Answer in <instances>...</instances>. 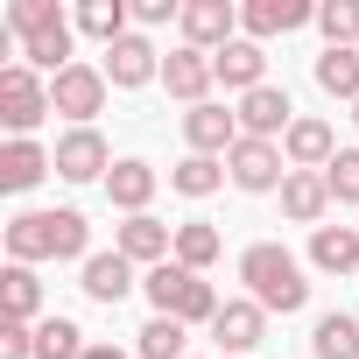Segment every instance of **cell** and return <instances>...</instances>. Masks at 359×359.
Listing matches in <instances>:
<instances>
[{
	"mask_svg": "<svg viewBox=\"0 0 359 359\" xmlns=\"http://www.w3.org/2000/svg\"><path fill=\"white\" fill-rule=\"evenodd\" d=\"M92 247V226H85V212H22L15 226H8V261H22V268H36V261H92L85 254Z\"/></svg>",
	"mask_w": 359,
	"mask_h": 359,
	"instance_id": "cell-1",
	"label": "cell"
},
{
	"mask_svg": "<svg viewBox=\"0 0 359 359\" xmlns=\"http://www.w3.org/2000/svg\"><path fill=\"white\" fill-rule=\"evenodd\" d=\"M240 282H247V296L275 317H289V310H303L310 303V282H303V261L282 247V240H254L247 254H240Z\"/></svg>",
	"mask_w": 359,
	"mask_h": 359,
	"instance_id": "cell-2",
	"label": "cell"
},
{
	"mask_svg": "<svg viewBox=\"0 0 359 359\" xmlns=\"http://www.w3.org/2000/svg\"><path fill=\"white\" fill-rule=\"evenodd\" d=\"M43 113H57L43 71H29V64H0V127H8L15 141H29V134L43 127Z\"/></svg>",
	"mask_w": 359,
	"mask_h": 359,
	"instance_id": "cell-3",
	"label": "cell"
},
{
	"mask_svg": "<svg viewBox=\"0 0 359 359\" xmlns=\"http://www.w3.org/2000/svg\"><path fill=\"white\" fill-rule=\"evenodd\" d=\"M226 176H233L247 198H268V191L289 184V155H282V141H247L240 134V148L226 155Z\"/></svg>",
	"mask_w": 359,
	"mask_h": 359,
	"instance_id": "cell-4",
	"label": "cell"
},
{
	"mask_svg": "<svg viewBox=\"0 0 359 359\" xmlns=\"http://www.w3.org/2000/svg\"><path fill=\"white\" fill-rule=\"evenodd\" d=\"M106 92H113V85H106V64H85V57H78L64 78H50V106H57L71 127H92V113L106 106Z\"/></svg>",
	"mask_w": 359,
	"mask_h": 359,
	"instance_id": "cell-5",
	"label": "cell"
},
{
	"mask_svg": "<svg viewBox=\"0 0 359 359\" xmlns=\"http://www.w3.org/2000/svg\"><path fill=\"white\" fill-rule=\"evenodd\" d=\"M57 176L64 184H106L113 176V148H106V134L99 127H71V134H57Z\"/></svg>",
	"mask_w": 359,
	"mask_h": 359,
	"instance_id": "cell-6",
	"label": "cell"
},
{
	"mask_svg": "<svg viewBox=\"0 0 359 359\" xmlns=\"http://www.w3.org/2000/svg\"><path fill=\"white\" fill-rule=\"evenodd\" d=\"M184 50H205V57H219L226 43H240V8L233 0H184Z\"/></svg>",
	"mask_w": 359,
	"mask_h": 359,
	"instance_id": "cell-7",
	"label": "cell"
},
{
	"mask_svg": "<svg viewBox=\"0 0 359 359\" xmlns=\"http://www.w3.org/2000/svg\"><path fill=\"white\" fill-rule=\"evenodd\" d=\"M212 338H219V359H247L261 338H268V310L254 296H233L219 317H212Z\"/></svg>",
	"mask_w": 359,
	"mask_h": 359,
	"instance_id": "cell-8",
	"label": "cell"
},
{
	"mask_svg": "<svg viewBox=\"0 0 359 359\" xmlns=\"http://www.w3.org/2000/svg\"><path fill=\"white\" fill-rule=\"evenodd\" d=\"M113 247L148 275V268H162V261H176V226H162L155 212H141V219H127L120 233H113Z\"/></svg>",
	"mask_w": 359,
	"mask_h": 359,
	"instance_id": "cell-9",
	"label": "cell"
},
{
	"mask_svg": "<svg viewBox=\"0 0 359 359\" xmlns=\"http://www.w3.org/2000/svg\"><path fill=\"white\" fill-rule=\"evenodd\" d=\"M233 113H240V134H247V141H275V134H289V127H296V106H289V92H282V85L247 92Z\"/></svg>",
	"mask_w": 359,
	"mask_h": 359,
	"instance_id": "cell-10",
	"label": "cell"
},
{
	"mask_svg": "<svg viewBox=\"0 0 359 359\" xmlns=\"http://www.w3.org/2000/svg\"><path fill=\"white\" fill-rule=\"evenodd\" d=\"M184 141H191V155H219V162H226V155L240 148V113H226L219 99H212V106H191V113H184Z\"/></svg>",
	"mask_w": 359,
	"mask_h": 359,
	"instance_id": "cell-11",
	"label": "cell"
},
{
	"mask_svg": "<svg viewBox=\"0 0 359 359\" xmlns=\"http://www.w3.org/2000/svg\"><path fill=\"white\" fill-rule=\"evenodd\" d=\"M162 85H169V99H184V106H212L219 71H212L205 50H169V57H162Z\"/></svg>",
	"mask_w": 359,
	"mask_h": 359,
	"instance_id": "cell-12",
	"label": "cell"
},
{
	"mask_svg": "<svg viewBox=\"0 0 359 359\" xmlns=\"http://www.w3.org/2000/svg\"><path fill=\"white\" fill-rule=\"evenodd\" d=\"M148 78H162V50H155L148 36H120V43L106 50V85H120V92H141Z\"/></svg>",
	"mask_w": 359,
	"mask_h": 359,
	"instance_id": "cell-13",
	"label": "cell"
},
{
	"mask_svg": "<svg viewBox=\"0 0 359 359\" xmlns=\"http://www.w3.org/2000/svg\"><path fill=\"white\" fill-rule=\"evenodd\" d=\"M303 22H317V8H310V0H247V8H240V29H247V43L289 36V29H303Z\"/></svg>",
	"mask_w": 359,
	"mask_h": 359,
	"instance_id": "cell-14",
	"label": "cell"
},
{
	"mask_svg": "<svg viewBox=\"0 0 359 359\" xmlns=\"http://www.w3.org/2000/svg\"><path fill=\"white\" fill-rule=\"evenodd\" d=\"M212 71H219V85H226V92H240V99H247V92H261V85H268V50L240 36V43H226V50L212 57Z\"/></svg>",
	"mask_w": 359,
	"mask_h": 359,
	"instance_id": "cell-15",
	"label": "cell"
},
{
	"mask_svg": "<svg viewBox=\"0 0 359 359\" xmlns=\"http://www.w3.org/2000/svg\"><path fill=\"white\" fill-rule=\"evenodd\" d=\"M282 155H289V169H331V162H338L331 120H296V127L282 134Z\"/></svg>",
	"mask_w": 359,
	"mask_h": 359,
	"instance_id": "cell-16",
	"label": "cell"
},
{
	"mask_svg": "<svg viewBox=\"0 0 359 359\" xmlns=\"http://www.w3.org/2000/svg\"><path fill=\"white\" fill-rule=\"evenodd\" d=\"M106 198H113V212L141 219V212H148V198H155V169H148L141 155H120V162H113V176H106Z\"/></svg>",
	"mask_w": 359,
	"mask_h": 359,
	"instance_id": "cell-17",
	"label": "cell"
},
{
	"mask_svg": "<svg viewBox=\"0 0 359 359\" xmlns=\"http://www.w3.org/2000/svg\"><path fill=\"white\" fill-rule=\"evenodd\" d=\"M282 212L296 219V226H324V212H331V191H324V169H289V184H282Z\"/></svg>",
	"mask_w": 359,
	"mask_h": 359,
	"instance_id": "cell-18",
	"label": "cell"
},
{
	"mask_svg": "<svg viewBox=\"0 0 359 359\" xmlns=\"http://www.w3.org/2000/svg\"><path fill=\"white\" fill-rule=\"evenodd\" d=\"M78 289L92 296V303H120L127 289H134V261L113 247V254H92L85 268H78Z\"/></svg>",
	"mask_w": 359,
	"mask_h": 359,
	"instance_id": "cell-19",
	"label": "cell"
},
{
	"mask_svg": "<svg viewBox=\"0 0 359 359\" xmlns=\"http://www.w3.org/2000/svg\"><path fill=\"white\" fill-rule=\"evenodd\" d=\"M50 169H57L50 148H36V141H8V148H0V191H36Z\"/></svg>",
	"mask_w": 359,
	"mask_h": 359,
	"instance_id": "cell-20",
	"label": "cell"
},
{
	"mask_svg": "<svg viewBox=\"0 0 359 359\" xmlns=\"http://www.w3.org/2000/svg\"><path fill=\"white\" fill-rule=\"evenodd\" d=\"M310 268H324V275H359V226H317V233H310Z\"/></svg>",
	"mask_w": 359,
	"mask_h": 359,
	"instance_id": "cell-21",
	"label": "cell"
},
{
	"mask_svg": "<svg viewBox=\"0 0 359 359\" xmlns=\"http://www.w3.org/2000/svg\"><path fill=\"white\" fill-rule=\"evenodd\" d=\"M36 310H43V282H36V268L8 261V275H0V317H15V324H43Z\"/></svg>",
	"mask_w": 359,
	"mask_h": 359,
	"instance_id": "cell-22",
	"label": "cell"
},
{
	"mask_svg": "<svg viewBox=\"0 0 359 359\" xmlns=\"http://www.w3.org/2000/svg\"><path fill=\"white\" fill-rule=\"evenodd\" d=\"M191 282H198V275H191L184 261H162V268L141 275V296L155 303V317H176V310H184V296H191Z\"/></svg>",
	"mask_w": 359,
	"mask_h": 359,
	"instance_id": "cell-23",
	"label": "cell"
},
{
	"mask_svg": "<svg viewBox=\"0 0 359 359\" xmlns=\"http://www.w3.org/2000/svg\"><path fill=\"white\" fill-rule=\"evenodd\" d=\"M310 352H317V359H359V317L324 310L317 331H310Z\"/></svg>",
	"mask_w": 359,
	"mask_h": 359,
	"instance_id": "cell-24",
	"label": "cell"
},
{
	"mask_svg": "<svg viewBox=\"0 0 359 359\" xmlns=\"http://www.w3.org/2000/svg\"><path fill=\"white\" fill-rule=\"evenodd\" d=\"M184 345H191V324L184 317H148L134 331V352L141 359H184Z\"/></svg>",
	"mask_w": 359,
	"mask_h": 359,
	"instance_id": "cell-25",
	"label": "cell"
},
{
	"mask_svg": "<svg viewBox=\"0 0 359 359\" xmlns=\"http://www.w3.org/2000/svg\"><path fill=\"white\" fill-rule=\"evenodd\" d=\"M219 184H226V162L219 155H184V162L169 169V191L176 198H212Z\"/></svg>",
	"mask_w": 359,
	"mask_h": 359,
	"instance_id": "cell-26",
	"label": "cell"
},
{
	"mask_svg": "<svg viewBox=\"0 0 359 359\" xmlns=\"http://www.w3.org/2000/svg\"><path fill=\"white\" fill-rule=\"evenodd\" d=\"M127 15H134V8H120V0H85V8H78V36H92V43H106V50H113L120 36H134V29H127Z\"/></svg>",
	"mask_w": 359,
	"mask_h": 359,
	"instance_id": "cell-27",
	"label": "cell"
},
{
	"mask_svg": "<svg viewBox=\"0 0 359 359\" xmlns=\"http://www.w3.org/2000/svg\"><path fill=\"white\" fill-rule=\"evenodd\" d=\"M176 261H184L191 275H205V268L219 261V233H212V219H184V226H176Z\"/></svg>",
	"mask_w": 359,
	"mask_h": 359,
	"instance_id": "cell-28",
	"label": "cell"
},
{
	"mask_svg": "<svg viewBox=\"0 0 359 359\" xmlns=\"http://www.w3.org/2000/svg\"><path fill=\"white\" fill-rule=\"evenodd\" d=\"M85 345H92V338H85L71 317H43V324H36V359H85Z\"/></svg>",
	"mask_w": 359,
	"mask_h": 359,
	"instance_id": "cell-29",
	"label": "cell"
},
{
	"mask_svg": "<svg viewBox=\"0 0 359 359\" xmlns=\"http://www.w3.org/2000/svg\"><path fill=\"white\" fill-rule=\"evenodd\" d=\"M317 85H324L331 99H352V106H359V50H324V57H317Z\"/></svg>",
	"mask_w": 359,
	"mask_h": 359,
	"instance_id": "cell-30",
	"label": "cell"
},
{
	"mask_svg": "<svg viewBox=\"0 0 359 359\" xmlns=\"http://www.w3.org/2000/svg\"><path fill=\"white\" fill-rule=\"evenodd\" d=\"M317 29H324V50H359V0H324Z\"/></svg>",
	"mask_w": 359,
	"mask_h": 359,
	"instance_id": "cell-31",
	"label": "cell"
},
{
	"mask_svg": "<svg viewBox=\"0 0 359 359\" xmlns=\"http://www.w3.org/2000/svg\"><path fill=\"white\" fill-rule=\"evenodd\" d=\"M324 191L331 205H359V148H338V162L324 169Z\"/></svg>",
	"mask_w": 359,
	"mask_h": 359,
	"instance_id": "cell-32",
	"label": "cell"
},
{
	"mask_svg": "<svg viewBox=\"0 0 359 359\" xmlns=\"http://www.w3.org/2000/svg\"><path fill=\"white\" fill-rule=\"evenodd\" d=\"M0 359H36V324L0 317Z\"/></svg>",
	"mask_w": 359,
	"mask_h": 359,
	"instance_id": "cell-33",
	"label": "cell"
},
{
	"mask_svg": "<svg viewBox=\"0 0 359 359\" xmlns=\"http://www.w3.org/2000/svg\"><path fill=\"white\" fill-rule=\"evenodd\" d=\"M169 15H184V8H176V0H134V22H148V29L169 22Z\"/></svg>",
	"mask_w": 359,
	"mask_h": 359,
	"instance_id": "cell-34",
	"label": "cell"
},
{
	"mask_svg": "<svg viewBox=\"0 0 359 359\" xmlns=\"http://www.w3.org/2000/svg\"><path fill=\"white\" fill-rule=\"evenodd\" d=\"M85 359H127V352H120L113 338H92V345H85Z\"/></svg>",
	"mask_w": 359,
	"mask_h": 359,
	"instance_id": "cell-35",
	"label": "cell"
},
{
	"mask_svg": "<svg viewBox=\"0 0 359 359\" xmlns=\"http://www.w3.org/2000/svg\"><path fill=\"white\" fill-rule=\"evenodd\" d=\"M352 120H359V106H352Z\"/></svg>",
	"mask_w": 359,
	"mask_h": 359,
	"instance_id": "cell-36",
	"label": "cell"
}]
</instances>
